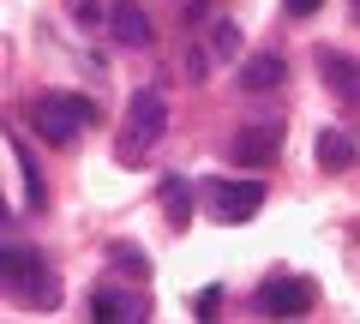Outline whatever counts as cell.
Instances as JSON below:
<instances>
[{"instance_id": "cell-6", "label": "cell", "mask_w": 360, "mask_h": 324, "mask_svg": "<svg viewBox=\"0 0 360 324\" xmlns=\"http://www.w3.org/2000/svg\"><path fill=\"white\" fill-rule=\"evenodd\" d=\"M283 150V120H252L246 132H234V162L240 169H270Z\"/></svg>"}, {"instance_id": "cell-11", "label": "cell", "mask_w": 360, "mask_h": 324, "mask_svg": "<svg viewBox=\"0 0 360 324\" xmlns=\"http://www.w3.org/2000/svg\"><path fill=\"white\" fill-rule=\"evenodd\" d=\"M319 162H324V169H354V138H342V132H319Z\"/></svg>"}, {"instance_id": "cell-4", "label": "cell", "mask_w": 360, "mask_h": 324, "mask_svg": "<svg viewBox=\"0 0 360 324\" xmlns=\"http://www.w3.org/2000/svg\"><path fill=\"white\" fill-rule=\"evenodd\" d=\"M0 288H13V294H25V300H49L54 276H49V264H42L37 247H6L0 252Z\"/></svg>"}, {"instance_id": "cell-8", "label": "cell", "mask_w": 360, "mask_h": 324, "mask_svg": "<svg viewBox=\"0 0 360 324\" xmlns=\"http://www.w3.org/2000/svg\"><path fill=\"white\" fill-rule=\"evenodd\" d=\"M90 318H96V324H139L144 318V300L139 294H120V288H96V294H90Z\"/></svg>"}, {"instance_id": "cell-9", "label": "cell", "mask_w": 360, "mask_h": 324, "mask_svg": "<svg viewBox=\"0 0 360 324\" xmlns=\"http://www.w3.org/2000/svg\"><path fill=\"white\" fill-rule=\"evenodd\" d=\"M319 66H324V84H330L342 103H360V66H354V60H342L336 48H324Z\"/></svg>"}, {"instance_id": "cell-17", "label": "cell", "mask_w": 360, "mask_h": 324, "mask_svg": "<svg viewBox=\"0 0 360 324\" xmlns=\"http://www.w3.org/2000/svg\"><path fill=\"white\" fill-rule=\"evenodd\" d=\"M6 222H13V216H6V198H0V228H6Z\"/></svg>"}, {"instance_id": "cell-3", "label": "cell", "mask_w": 360, "mask_h": 324, "mask_svg": "<svg viewBox=\"0 0 360 324\" xmlns=\"http://www.w3.org/2000/svg\"><path fill=\"white\" fill-rule=\"evenodd\" d=\"M205 210L217 222H252L264 210V181H229V174H217V181H205Z\"/></svg>"}, {"instance_id": "cell-1", "label": "cell", "mask_w": 360, "mask_h": 324, "mask_svg": "<svg viewBox=\"0 0 360 324\" xmlns=\"http://www.w3.org/2000/svg\"><path fill=\"white\" fill-rule=\"evenodd\" d=\"M90 120H96V103H90V96H66V91L37 96V108H30V127H37V138L54 144V150L78 144V138L90 132Z\"/></svg>"}, {"instance_id": "cell-2", "label": "cell", "mask_w": 360, "mask_h": 324, "mask_svg": "<svg viewBox=\"0 0 360 324\" xmlns=\"http://www.w3.org/2000/svg\"><path fill=\"white\" fill-rule=\"evenodd\" d=\"M162 127H168L162 91H139V96L127 103V127H120V138H115V156H120V162H144L150 144L162 138Z\"/></svg>"}, {"instance_id": "cell-13", "label": "cell", "mask_w": 360, "mask_h": 324, "mask_svg": "<svg viewBox=\"0 0 360 324\" xmlns=\"http://www.w3.org/2000/svg\"><path fill=\"white\" fill-rule=\"evenodd\" d=\"M210 54H217V60H229V54H240V25H229V18H222V25L210 30Z\"/></svg>"}, {"instance_id": "cell-14", "label": "cell", "mask_w": 360, "mask_h": 324, "mask_svg": "<svg viewBox=\"0 0 360 324\" xmlns=\"http://www.w3.org/2000/svg\"><path fill=\"white\" fill-rule=\"evenodd\" d=\"M115 264H120V271H127V276H144V271H150L139 247H115Z\"/></svg>"}, {"instance_id": "cell-7", "label": "cell", "mask_w": 360, "mask_h": 324, "mask_svg": "<svg viewBox=\"0 0 360 324\" xmlns=\"http://www.w3.org/2000/svg\"><path fill=\"white\" fill-rule=\"evenodd\" d=\"M108 30H115L120 48H150V18H144L139 0H115L108 6Z\"/></svg>"}, {"instance_id": "cell-10", "label": "cell", "mask_w": 360, "mask_h": 324, "mask_svg": "<svg viewBox=\"0 0 360 324\" xmlns=\"http://www.w3.org/2000/svg\"><path fill=\"white\" fill-rule=\"evenodd\" d=\"M283 72H288V66H283V54H252V60H246L240 66V91H276V84H283Z\"/></svg>"}, {"instance_id": "cell-15", "label": "cell", "mask_w": 360, "mask_h": 324, "mask_svg": "<svg viewBox=\"0 0 360 324\" xmlns=\"http://www.w3.org/2000/svg\"><path fill=\"white\" fill-rule=\"evenodd\" d=\"M283 6H288V18H312V13L324 6V0H283Z\"/></svg>"}, {"instance_id": "cell-16", "label": "cell", "mask_w": 360, "mask_h": 324, "mask_svg": "<svg viewBox=\"0 0 360 324\" xmlns=\"http://www.w3.org/2000/svg\"><path fill=\"white\" fill-rule=\"evenodd\" d=\"M217 306H222V288H210V294H198V318H217Z\"/></svg>"}, {"instance_id": "cell-18", "label": "cell", "mask_w": 360, "mask_h": 324, "mask_svg": "<svg viewBox=\"0 0 360 324\" xmlns=\"http://www.w3.org/2000/svg\"><path fill=\"white\" fill-rule=\"evenodd\" d=\"M354 25H360V0H354Z\"/></svg>"}, {"instance_id": "cell-5", "label": "cell", "mask_w": 360, "mask_h": 324, "mask_svg": "<svg viewBox=\"0 0 360 324\" xmlns=\"http://www.w3.org/2000/svg\"><path fill=\"white\" fill-rule=\"evenodd\" d=\"M312 300H319V288H312L307 276H270V283L258 288V306H264L270 318H300V312H312Z\"/></svg>"}, {"instance_id": "cell-12", "label": "cell", "mask_w": 360, "mask_h": 324, "mask_svg": "<svg viewBox=\"0 0 360 324\" xmlns=\"http://www.w3.org/2000/svg\"><path fill=\"white\" fill-rule=\"evenodd\" d=\"M162 198H168V222L186 228V222H193V198H186V181H180V174H168V181H162Z\"/></svg>"}]
</instances>
